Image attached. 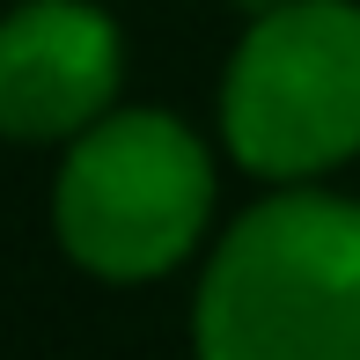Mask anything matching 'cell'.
<instances>
[{
    "label": "cell",
    "mask_w": 360,
    "mask_h": 360,
    "mask_svg": "<svg viewBox=\"0 0 360 360\" xmlns=\"http://www.w3.org/2000/svg\"><path fill=\"white\" fill-rule=\"evenodd\" d=\"M199 360H360V206L280 191L206 257L191 302Z\"/></svg>",
    "instance_id": "6da1fadb"
},
{
    "label": "cell",
    "mask_w": 360,
    "mask_h": 360,
    "mask_svg": "<svg viewBox=\"0 0 360 360\" xmlns=\"http://www.w3.org/2000/svg\"><path fill=\"white\" fill-rule=\"evenodd\" d=\"M214 214V155L169 110H110L67 147L52 228L96 280H162Z\"/></svg>",
    "instance_id": "7a4b0ae2"
},
{
    "label": "cell",
    "mask_w": 360,
    "mask_h": 360,
    "mask_svg": "<svg viewBox=\"0 0 360 360\" xmlns=\"http://www.w3.org/2000/svg\"><path fill=\"white\" fill-rule=\"evenodd\" d=\"M228 155L257 176H323L360 155V8L280 0L250 15L221 81Z\"/></svg>",
    "instance_id": "3957f363"
},
{
    "label": "cell",
    "mask_w": 360,
    "mask_h": 360,
    "mask_svg": "<svg viewBox=\"0 0 360 360\" xmlns=\"http://www.w3.org/2000/svg\"><path fill=\"white\" fill-rule=\"evenodd\" d=\"M125 74L118 22L89 0H22L0 15V133L8 140H81L110 118Z\"/></svg>",
    "instance_id": "277c9868"
},
{
    "label": "cell",
    "mask_w": 360,
    "mask_h": 360,
    "mask_svg": "<svg viewBox=\"0 0 360 360\" xmlns=\"http://www.w3.org/2000/svg\"><path fill=\"white\" fill-rule=\"evenodd\" d=\"M236 8H243V15H265V8H280V0H236Z\"/></svg>",
    "instance_id": "5b68a950"
}]
</instances>
